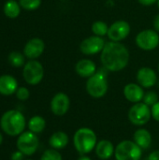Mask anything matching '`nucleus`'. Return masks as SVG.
Listing matches in <instances>:
<instances>
[{"instance_id":"nucleus-1","label":"nucleus","mask_w":159,"mask_h":160,"mask_svg":"<svg viewBox=\"0 0 159 160\" xmlns=\"http://www.w3.org/2000/svg\"><path fill=\"white\" fill-rule=\"evenodd\" d=\"M129 58L128 49L121 42L112 40L106 42L100 55L103 68L112 72H118L126 68Z\"/></svg>"},{"instance_id":"nucleus-2","label":"nucleus","mask_w":159,"mask_h":160,"mask_svg":"<svg viewBox=\"0 0 159 160\" xmlns=\"http://www.w3.org/2000/svg\"><path fill=\"white\" fill-rule=\"evenodd\" d=\"M0 127L2 131L7 135L15 137L21 135L26 127L24 115L17 110H9L6 112L0 119Z\"/></svg>"},{"instance_id":"nucleus-3","label":"nucleus","mask_w":159,"mask_h":160,"mask_svg":"<svg viewBox=\"0 0 159 160\" xmlns=\"http://www.w3.org/2000/svg\"><path fill=\"white\" fill-rule=\"evenodd\" d=\"M73 144L76 151L81 156L87 155L92 152L97 144V134L89 128H81L74 133Z\"/></svg>"},{"instance_id":"nucleus-4","label":"nucleus","mask_w":159,"mask_h":160,"mask_svg":"<svg viewBox=\"0 0 159 160\" xmlns=\"http://www.w3.org/2000/svg\"><path fill=\"white\" fill-rule=\"evenodd\" d=\"M86 91L94 98H103L108 92V82L106 74L102 71H97L86 82Z\"/></svg>"},{"instance_id":"nucleus-5","label":"nucleus","mask_w":159,"mask_h":160,"mask_svg":"<svg viewBox=\"0 0 159 160\" xmlns=\"http://www.w3.org/2000/svg\"><path fill=\"white\" fill-rule=\"evenodd\" d=\"M142 157V149L134 141H123L115 147V160H141Z\"/></svg>"},{"instance_id":"nucleus-6","label":"nucleus","mask_w":159,"mask_h":160,"mask_svg":"<svg viewBox=\"0 0 159 160\" xmlns=\"http://www.w3.org/2000/svg\"><path fill=\"white\" fill-rule=\"evenodd\" d=\"M39 145V141L37 134L29 131H23L21 135H19L16 146L19 151H21L24 156H32L34 155Z\"/></svg>"},{"instance_id":"nucleus-7","label":"nucleus","mask_w":159,"mask_h":160,"mask_svg":"<svg viewBox=\"0 0 159 160\" xmlns=\"http://www.w3.org/2000/svg\"><path fill=\"white\" fill-rule=\"evenodd\" d=\"M152 117L151 108L143 102L135 103L128 111L129 121L138 127L146 125Z\"/></svg>"},{"instance_id":"nucleus-8","label":"nucleus","mask_w":159,"mask_h":160,"mask_svg":"<svg viewBox=\"0 0 159 160\" xmlns=\"http://www.w3.org/2000/svg\"><path fill=\"white\" fill-rule=\"evenodd\" d=\"M22 75L24 81L30 85L38 84L44 77V68L41 63L37 60L28 61L23 68Z\"/></svg>"},{"instance_id":"nucleus-9","label":"nucleus","mask_w":159,"mask_h":160,"mask_svg":"<svg viewBox=\"0 0 159 160\" xmlns=\"http://www.w3.org/2000/svg\"><path fill=\"white\" fill-rule=\"evenodd\" d=\"M137 46L143 51H153L159 45L158 32L145 29L141 31L135 38Z\"/></svg>"},{"instance_id":"nucleus-10","label":"nucleus","mask_w":159,"mask_h":160,"mask_svg":"<svg viewBox=\"0 0 159 160\" xmlns=\"http://www.w3.org/2000/svg\"><path fill=\"white\" fill-rule=\"evenodd\" d=\"M106 44L102 37L91 36L84 38L80 44V51L85 55H95L101 52Z\"/></svg>"},{"instance_id":"nucleus-11","label":"nucleus","mask_w":159,"mask_h":160,"mask_svg":"<svg viewBox=\"0 0 159 160\" xmlns=\"http://www.w3.org/2000/svg\"><path fill=\"white\" fill-rule=\"evenodd\" d=\"M130 25L127 21L119 20L109 26L107 36L110 38V40L120 42L128 37V35L130 34Z\"/></svg>"},{"instance_id":"nucleus-12","label":"nucleus","mask_w":159,"mask_h":160,"mask_svg":"<svg viewBox=\"0 0 159 160\" xmlns=\"http://www.w3.org/2000/svg\"><path fill=\"white\" fill-rule=\"evenodd\" d=\"M51 111L56 116L65 115L70 107V99L65 93H57L51 100Z\"/></svg>"},{"instance_id":"nucleus-13","label":"nucleus","mask_w":159,"mask_h":160,"mask_svg":"<svg viewBox=\"0 0 159 160\" xmlns=\"http://www.w3.org/2000/svg\"><path fill=\"white\" fill-rule=\"evenodd\" d=\"M139 84L143 88H151L157 82V75L156 71L148 67L141 68L136 75Z\"/></svg>"},{"instance_id":"nucleus-14","label":"nucleus","mask_w":159,"mask_h":160,"mask_svg":"<svg viewBox=\"0 0 159 160\" xmlns=\"http://www.w3.org/2000/svg\"><path fill=\"white\" fill-rule=\"evenodd\" d=\"M45 50V43L41 38H33L27 41L23 48V54L29 59L39 57Z\"/></svg>"},{"instance_id":"nucleus-15","label":"nucleus","mask_w":159,"mask_h":160,"mask_svg":"<svg viewBox=\"0 0 159 160\" xmlns=\"http://www.w3.org/2000/svg\"><path fill=\"white\" fill-rule=\"evenodd\" d=\"M144 91H143V87H142L140 84L131 82V83H127L125 88H124V96L125 98L132 102V103H139L142 102L144 97Z\"/></svg>"},{"instance_id":"nucleus-16","label":"nucleus","mask_w":159,"mask_h":160,"mask_svg":"<svg viewBox=\"0 0 159 160\" xmlns=\"http://www.w3.org/2000/svg\"><path fill=\"white\" fill-rule=\"evenodd\" d=\"M75 71L80 77L88 79L97 72V66L90 59H81L75 65Z\"/></svg>"},{"instance_id":"nucleus-17","label":"nucleus","mask_w":159,"mask_h":160,"mask_svg":"<svg viewBox=\"0 0 159 160\" xmlns=\"http://www.w3.org/2000/svg\"><path fill=\"white\" fill-rule=\"evenodd\" d=\"M95 150L96 155L99 159L108 160L114 155L115 147L112 142L108 140H101L97 142Z\"/></svg>"},{"instance_id":"nucleus-18","label":"nucleus","mask_w":159,"mask_h":160,"mask_svg":"<svg viewBox=\"0 0 159 160\" xmlns=\"http://www.w3.org/2000/svg\"><path fill=\"white\" fill-rule=\"evenodd\" d=\"M18 82L16 79L10 75L0 76V94L3 96H10L16 93L18 89Z\"/></svg>"},{"instance_id":"nucleus-19","label":"nucleus","mask_w":159,"mask_h":160,"mask_svg":"<svg viewBox=\"0 0 159 160\" xmlns=\"http://www.w3.org/2000/svg\"><path fill=\"white\" fill-rule=\"evenodd\" d=\"M133 141L142 149L146 150L151 146L152 143V135L145 128H139L135 131L133 135Z\"/></svg>"},{"instance_id":"nucleus-20","label":"nucleus","mask_w":159,"mask_h":160,"mask_svg":"<svg viewBox=\"0 0 159 160\" xmlns=\"http://www.w3.org/2000/svg\"><path fill=\"white\" fill-rule=\"evenodd\" d=\"M68 135L64 131H56L49 139L50 146L55 150H61L66 148L68 144Z\"/></svg>"},{"instance_id":"nucleus-21","label":"nucleus","mask_w":159,"mask_h":160,"mask_svg":"<svg viewBox=\"0 0 159 160\" xmlns=\"http://www.w3.org/2000/svg\"><path fill=\"white\" fill-rule=\"evenodd\" d=\"M28 129L35 133V134H39L43 132V130L46 128V121L45 119L40 116V115H35L32 118L29 119L28 124H27Z\"/></svg>"},{"instance_id":"nucleus-22","label":"nucleus","mask_w":159,"mask_h":160,"mask_svg":"<svg viewBox=\"0 0 159 160\" xmlns=\"http://www.w3.org/2000/svg\"><path fill=\"white\" fill-rule=\"evenodd\" d=\"M4 12L8 18H17L21 12L20 5L15 0H8L4 5Z\"/></svg>"},{"instance_id":"nucleus-23","label":"nucleus","mask_w":159,"mask_h":160,"mask_svg":"<svg viewBox=\"0 0 159 160\" xmlns=\"http://www.w3.org/2000/svg\"><path fill=\"white\" fill-rule=\"evenodd\" d=\"M91 29H92V32L95 34V36H98V37L103 38L104 36H106L108 34L109 26L103 21H96L95 22H93Z\"/></svg>"},{"instance_id":"nucleus-24","label":"nucleus","mask_w":159,"mask_h":160,"mask_svg":"<svg viewBox=\"0 0 159 160\" xmlns=\"http://www.w3.org/2000/svg\"><path fill=\"white\" fill-rule=\"evenodd\" d=\"M24 56L19 52H12L8 54V62L15 68H20L24 64Z\"/></svg>"},{"instance_id":"nucleus-25","label":"nucleus","mask_w":159,"mask_h":160,"mask_svg":"<svg viewBox=\"0 0 159 160\" xmlns=\"http://www.w3.org/2000/svg\"><path fill=\"white\" fill-rule=\"evenodd\" d=\"M40 160H63V158L61 154L58 152V150L52 148V149L46 150L42 154Z\"/></svg>"},{"instance_id":"nucleus-26","label":"nucleus","mask_w":159,"mask_h":160,"mask_svg":"<svg viewBox=\"0 0 159 160\" xmlns=\"http://www.w3.org/2000/svg\"><path fill=\"white\" fill-rule=\"evenodd\" d=\"M41 5V0H20V6L26 10H35Z\"/></svg>"},{"instance_id":"nucleus-27","label":"nucleus","mask_w":159,"mask_h":160,"mask_svg":"<svg viewBox=\"0 0 159 160\" xmlns=\"http://www.w3.org/2000/svg\"><path fill=\"white\" fill-rule=\"evenodd\" d=\"M158 101V95L154 91H149V92L145 93L143 99H142V102L145 103L146 105H148L149 107L154 106Z\"/></svg>"},{"instance_id":"nucleus-28","label":"nucleus","mask_w":159,"mask_h":160,"mask_svg":"<svg viewBox=\"0 0 159 160\" xmlns=\"http://www.w3.org/2000/svg\"><path fill=\"white\" fill-rule=\"evenodd\" d=\"M30 92L26 87H19L16 91V97L19 100L24 101L29 98Z\"/></svg>"},{"instance_id":"nucleus-29","label":"nucleus","mask_w":159,"mask_h":160,"mask_svg":"<svg viewBox=\"0 0 159 160\" xmlns=\"http://www.w3.org/2000/svg\"><path fill=\"white\" fill-rule=\"evenodd\" d=\"M151 113H152V117L156 121L159 122V101L151 107Z\"/></svg>"},{"instance_id":"nucleus-30","label":"nucleus","mask_w":159,"mask_h":160,"mask_svg":"<svg viewBox=\"0 0 159 160\" xmlns=\"http://www.w3.org/2000/svg\"><path fill=\"white\" fill-rule=\"evenodd\" d=\"M23 158H24V155L21 151L17 150V151L12 153L10 158H11V160H23Z\"/></svg>"},{"instance_id":"nucleus-31","label":"nucleus","mask_w":159,"mask_h":160,"mask_svg":"<svg viewBox=\"0 0 159 160\" xmlns=\"http://www.w3.org/2000/svg\"><path fill=\"white\" fill-rule=\"evenodd\" d=\"M147 160H159V150H156L152 152L149 156Z\"/></svg>"},{"instance_id":"nucleus-32","label":"nucleus","mask_w":159,"mask_h":160,"mask_svg":"<svg viewBox=\"0 0 159 160\" xmlns=\"http://www.w3.org/2000/svg\"><path fill=\"white\" fill-rule=\"evenodd\" d=\"M138 1L142 6H151L157 2V0H138Z\"/></svg>"},{"instance_id":"nucleus-33","label":"nucleus","mask_w":159,"mask_h":160,"mask_svg":"<svg viewBox=\"0 0 159 160\" xmlns=\"http://www.w3.org/2000/svg\"><path fill=\"white\" fill-rule=\"evenodd\" d=\"M154 28L157 32L159 33V14H157L154 19Z\"/></svg>"},{"instance_id":"nucleus-34","label":"nucleus","mask_w":159,"mask_h":160,"mask_svg":"<svg viewBox=\"0 0 159 160\" xmlns=\"http://www.w3.org/2000/svg\"><path fill=\"white\" fill-rule=\"evenodd\" d=\"M78 160H92L89 157H86L85 155L84 156H81L79 158H78Z\"/></svg>"},{"instance_id":"nucleus-35","label":"nucleus","mask_w":159,"mask_h":160,"mask_svg":"<svg viewBox=\"0 0 159 160\" xmlns=\"http://www.w3.org/2000/svg\"><path fill=\"white\" fill-rule=\"evenodd\" d=\"M2 142H3V135H2V133L0 132V145L2 144Z\"/></svg>"},{"instance_id":"nucleus-36","label":"nucleus","mask_w":159,"mask_h":160,"mask_svg":"<svg viewBox=\"0 0 159 160\" xmlns=\"http://www.w3.org/2000/svg\"><path fill=\"white\" fill-rule=\"evenodd\" d=\"M157 6H158V8H159V0H157Z\"/></svg>"},{"instance_id":"nucleus-37","label":"nucleus","mask_w":159,"mask_h":160,"mask_svg":"<svg viewBox=\"0 0 159 160\" xmlns=\"http://www.w3.org/2000/svg\"><path fill=\"white\" fill-rule=\"evenodd\" d=\"M158 71H159V64H158Z\"/></svg>"},{"instance_id":"nucleus-38","label":"nucleus","mask_w":159,"mask_h":160,"mask_svg":"<svg viewBox=\"0 0 159 160\" xmlns=\"http://www.w3.org/2000/svg\"><path fill=\"white\" fill-rule=\"evenodd\" d=\"M29 160H31V159H29Z\"/></svg>"}]
</instances>
